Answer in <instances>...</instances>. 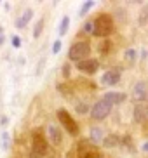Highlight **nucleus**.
Wrapping results in <instances>:
<instances>
[{"label": "nucleus", "instance_id": "obj_1", "mask_svg": "<svg viewBox=\"0 0 148 158\" xmlns=\"http://www.w3.org/2000/svg\"><path fill=\"white\" fill-rule=\"evenodd\" d=\"M113 28H115V24H113V18L110 14H99L93 21V35L94 37L105 38L113 33Z\"/></svg>", "mask_w": 148, "mask_h": 158}, {"label": "nucleus", "instance_id": "obj_2", "mask_svg": "<svg viewBox=\"0 0 148 158\" xmlns=\"http://www.w3.org/2000/svg\"><path fill=\"white\" fill-rule=\"evenodd\" d=\"M89 54H91V44L89 42H75L68 51V59L79 63V61L87 59Z\"/></svg>", "mask_w": 148, "mask_h": 158}, {"label": "nucleus", "instance_id": "obj_3", "mask_svg": "<svg viewBox=\"0 0 148 158\" xmlns=\"http://www.w3.org/2000/svg\"><path fill=\"white\" fill-rule=\"evenodd\" d=\"M47 153V139L42 134V130L33 132V141H32V158H42Z\"/></svg>", "mask_w": 148, "mask_h": 158}, {"label": "nucleus", "instance_id": "obj_4", "mask_svg": "<svg viewBox=\"0 0 148 158\" xmlns=\"http://www.w3.org/2000/svg\"><path fill=\"white\" fill-rule=\"evenodd\" d=\"M58 120L61 122V125H63V129H66V132H68L70 135H79V123L73 120V116L70 115L66 110H63V108H59L58 110Z\"/></svg>", "mask_w": 148, "mask_h": 158}, {"label": "nucleus", "instance_id": "obj_5", "mask_svg": "<svg viewBox=\"0 0 148 158\" xmlns=\"http://www.w3.org/2000/svg\"><path fill=\"white\" fill-rule=\"evenodd\" d=\"M77 156L79 158H101V153H99L96 144H93L87 139H82L79 143V146H77Z\"/></svg>", "mask_w": 148, "mask_h": 158}, {"label": "nucleus", "instance_id": "obj_6", "mask_svg": "<svg viewBox=\"0 0 148 158\" xmlns=\"http://www.w3.org/2000/svg\"><path fill=\"white\" fill-rule=\"evenodd\" d=\"M110 113H111V104L107 102L105 99L96 101V104L91 108V118L93 120H105Z\"/></svg>", "mask_w": 148, "mask_h": 158}, {"label": "nucleus", "instance_id": "obj_7", "mask_svg": "<svg viewBox=\"0 0 148 158\" xmlns=\"http://www.w3.org/2000/svg\"><path fill=\"white\" fill-rule=\"evenodd\" d=\"M133 99L136 104H148V87L145 82H138L133 89Z\"/></svg>", "mask_w": 148, "mask_h": 158}, {"label": "nucleus", "instance_id": "obj_8", "mask_svg": "<svg viewBox=\"0 0 148 158\" xmlns=\"http://www.w3.org/2000/svg\"><path fill=\"white\" fill-rule=\"evenodd\" d=\"M98 68H99V61L98 59H89L87 57V59L77 63V70L85 73V75H94L98 71Z\"/></svg>", "mask_w": 148, "mask_h": 158}, {"label": "nucleus", "instance_id": "obj_9", "mask_svg": "<svg viewBox=\"0 0 148 158\" xmlns=\"http://www.w3.org/2000/svg\"><path fill=\"white\" fill-rule=\"evenodd\" d=\"M119 82H120V71H119V70H108L107 73L101 77V84L107 85V87L117 85Z\"/></svg>", "mask_w": 148, "mask_h": 158}, {"label": "nucleus", "instance_id": "obj_10", "mask_svg": "<svg viewBox=\"0 0 148 158\" xmlns=\"http://www.w3.org/2000/svg\"><path fill=\"white\" fill-rule=\"evenodd\" d=\"M133 113H134V120L138 123L148 122V104H136Z\"/></svg>", "mask_w": 148, "mask_h": 158}, {"label": "nucleus", "instance_id": "obj_11", "mask_svg": "<svg viewBox=\"0 0 148 158\" xmlns=\"http://www.w3.org/2000/svg\"><path fill=\"white\" fill-rule=\"evenodd\" d=\"M47 134H49V139L54 146H59L63 143V134H61V130L58 129L56 125H49L47 127Z\"/></svg>", "mask_w": 148, "mask_h": 158}, {"label": "nucleus", "instance_id": "obj_12", "mask_svg": "<svg viewBox=\"0 0 148 158\" xmlns=\"http://www.w3.org/2000/svg\"><path fill=\"white\" fill-rule=\"evenodd\" d=\"M103 99H105L107 102H110L111 106H113V104H122V102L125 101V94L124 92H113V90H111V92L105 94Z\"/></svg>", "mask_w": 148, "mask_h": 158}, {"label": "nucleus", "instance_id": "obj_13", "mask_svg": "<svg viewBox=\"0 0 148 158\" xmlns=\"http://www.w3.org/2000/svg\"><path fill=\"white\" fill-rule=\"evenodd\" d=\"M103 146L105 148H117L119 144H120V137L117 134H110V135H107V137H103Z\"/></svg>", "mask_w": 148, "mask_h": 158}, {"label": "nucleus", "instance_id": "obj_14", "mask_svg": "<svg viewBox=\"0 0 148 158\" xmlns=\"http://www.w3.org/2000/svg\"><path fill=\"white\" fill-rule=\"evenodd\" d=\"M32 16H33V10L32 9H26L23 12V16H21V18L18 19V21H16V28H24V26H26L28 23H30V19H32Z\"/></svg>", "mask_w": 148, "mask_h": 158}, {"label": "nucleus", "instance_id": "obj_15", "mask_svg": "<svg viewBox=\"0 0 148 158\" xmlns=\"http://www.w3.org/2000/svg\"><path fill=\"white\" fill-rule=\"evenodd\" d=\"M91 143H101L103 141V129H99V127H93L91 129Z\"/></svg>", "mask_w": 148, "mask_h": 158}, {"label": "nucleus", "instance_id": "obj_16", "mask_svg": "<svg viewBox=\"0 0 148 158\" xmlns=\"http://www.w3.org/2000/svg\"><path fill=\"white\" fill-rule=\"evenodd\" d=\"M68 26H70V18L68 16H63V19H61V23H59V35H65L68 31Z\"/></svg>", "mask_w": 148, "mask_h": 158}, {"label": "nucleus", "instance_id": "obj_17", "mask_svg": "<svg viewBox=\"0 0 148 158\" xmlns=\"http://www.w3.org/2000/svg\"><path fill=\"white\" fill-rule=\"evenodd\" d=\"M94 4H96L94 0H87V2H84V5H82V9H80L79 14H80V16H85V14L89 12V10H91V9L94 7Z\"/></svg>", "mask_w": 148, "mask_h": 158}, {"label": "nucleus", "instance_id": "obj_18", "mask_svg": "<svg viewBox=\"0 0 148 158\" xmlns=\"http://www.w3.org/2000/svg\"><path fill=\"white\" fill-rule=\"evenodd\" d=\"M42 30H44V19H38L37 24H35V28H33V37L38 38L42 35Z\"/></svg>", "mask_w": 148, "mask_h": 158}, {"label": "nucleus", "instance_id": "obj_19", "mask_svg": "<svg viewBox=\"0 0 148 158\" xmlns=\"http://www.w3.org/2000/svg\"><path fill=\"white\" fill-rule=\"evenodd\" d=\"M2 148L4 149L11 148V135L7 132H2Z\"/></svg>", "mask_w": 148, "mask_h": 158}, {"label": "nucleus", "instance_id": "obj_20", "mask_svg": "<svg viewBox=\"0 0 148 158\" xmlns=\"http://www.w3.org/2000/svg\"><path fill=\"white\" fill-rule=\"evenodd\" d=\"M134 57H136V52L133 51V49H127V51H125V59L134 61Z\"/></svg>", "mask_w": 148, "mask_h": 158}, {"label": "nucleus", "instance_id": "obj_21", "mask_svg": "<svg viewBox=\"0 0 148 158\" xmlns=\"http://www.w3.org/2000/svg\"><path fill=\"white\" fill-rule=\"evenodd\" d=\"M59 51H61V40H56L52 44V54H58Z\"/></svg>", "mask_w": 148, "mask_h": 158}, {"label": "nucleus", "instance_id": "obj_22", "mask_svg": "<svg viewBox=\"0 0 148 158\" xmlns=\"http://www.w3.org/2000/svg\"><path fill=\"white\" fill-rule=\"evenodd\" d=\"M89 110V106L85 104V102H80V104H77V111L79 113H85Z\"/></svg>", "mask_w": 148, "mask_h": 158}, {"label": "nucleus", "instance_id": "obj_23", "mask_svg": "<svg viewBox=\"0 0 148 158\" xmlns=\"http://www.w3.org/2000/svg\"><path fill=\"white\" fill-rule=\"evenodd\" d=\"M84 30H85V33H93V21H87L84 24Z\"/></svg>", "mask_w": 148, "mask_h": 158}, {"label": "nucleus", "instance_id": "obj_24", "mask_svg": "<svg viewBox=\"0 0 148 158\" xmlns=\"http://www.w3.org/2000/svg\"><path fill=\"white\" fill-rule=\"evenodd\" d=\"M63 77H65V78H68V77H70V64H68V63L63 64Z\"/></svg>", "mask_w": 148, "mask_h": 158}, {"label": "nucleus", "instance_id": "obj_25", "mask_svg": "<svg viewBox=\"0 0 148 158\" xmlns=\"http://www.w3.org/2000/svg\"><path fill=\"white\" fill-rule=\"evenodd\" d=\"M12 45L16 47V49H18V47H21V40H19V37H16V35L12 37Z\"/></svg>", "mask_w": 148, "mask_h": 158}, {"label": "nucleus", "instance_id": "obj_26", "mask_svg": "<svg viewBox=\"0 0 148 158\" xmlns=\"http://www.w3.org/2000/svg\"><path fill=\"white\" fill-rule=\"evenodd\" d=\"M143 151H148V143L143 144Z\"/></svg>", "mask_w": 148, "mask_h": 158}, {"label": "nucleus", "instance_id": "obj_27", "mask_svg": "<svg viewBox=\"0 0 148 158\" xmlns=\"http://www.w3.org/2000/svg\"><path fill=\"white\" fill-rule=\"evenodd\" d=\"M2 42H4V40H2V37H0V44H2Z\"/></svg>", "mask_w": 148, "mask_h": 158}]
</instances>
